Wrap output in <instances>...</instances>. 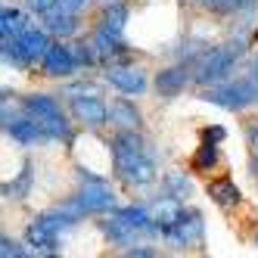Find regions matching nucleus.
<instances>
[{
	"label": "nucleus",
	"mask_w": 258,
	"mask_h": 258,
	"mask_svg": "<svg viewBox=\"0 0 258 258\" xmlns=\"http://www.w3.org/2000/svg\"><path fill=\"white\" fill-rule=\"evenodd\" d=\"M112 165H115V174L127 183H134V187L153 183L159 177L156 156L150 153L146 140L137 134V127H121L112 137Z\"/></svg>",
	"instance_id": "obj_1"
},
{
	"label": "nucleus",
	"mask_w": 258,
	"mask_h": 258,
	"mask_svg": "<svg viewBox=\"0 0 258 258\" xmlns=\"http://www.w3.org/2000/svg\"><path fill=\"white\" fill-rule=\"evenodd\" d=\"M47 47H50V31L44 25L41 28L25 25L19 34H13V38H7L0 44V59L16 66V69H31V66L41 62Z\"/></svg>",
	"instance_id": "obj_2"
},
{
	"label": "nucleus",
	"mask_w": 258,
	"mask_h": 258,
	"mask_svg": "<svg viewBox=\"0 0 258 258\" xmlns=\"http://www.w3.org/2000/svg\"><path fill=\"white\" fill-rule=\"evenodd\" d=\"M246 53V44L243 41H233V44H224V47H215L209 53H202L199 62H196V81L199 84H218V81H227L233 75V69L239 62V56Z\"/></svg>",
	"instance_id": "obj_3"
},
{
	"label": "nucleus",
	"mask_w": 258,
	"mask_h": 258,
	"mask_svg": "<svg viewBox=\"0 0 258 258\" xmlns=\"http://www.w3.org/2000/svg\"><path fill=\"white\" fill-rule=\"evenodd\" d=\"M202 100L212 103V106H221L227 112H239L252 103H258V84L249 78H227V81H218V84H209L202 90Z\"/></svg>",
	"instance_id": "obj_4"
},
{
	"label": "nucleus",
	"mask_w": 258,
	"mask_h": 258,
	"mask_svg": "<svg viewBox=\"0 0 258 258\" xmlns=\"http://www.w3.org/2000/svg\"><path fill=\"white\" fill-rule=\"evenodd\" d=\"M69 202L75 206V212L81 218L84 215H103L115 206V193H112V187H106L103 180H87Z\"/></svg>",
	"instance_id": "obj_5"
},
{
	"label": "nucleus",
	"mask_w": 258,
	"mask_h": 258,
	"mask_svg": "<svg viewBox=\"0 0 258 258\" xmlns=\"http://www.w3.org/2000/svg\"><path fill=\"white\" fill-rule=\"evenodd\" d=\"M202 233H206V221H202V215L196 212V209H183V215H180V221L165 233L162 239L168 246H174V249H187V246H193V243H199L202 239Z\"/></svg>",
	"instance_id": "obj_6"
},
{
	"label": "nucleus",
	"mask_w": 258,
	"mask_h": 258,
	"mask_svg": "<svg viewBox=\"0 0 258 258\" xmlns=\"http://www.w3.org/2000/svg\"><path fill=\"white\" fill-rule=\"evenodd\" d=\"M41 72L50 78H69L78 72V62H75V53H72V44H62V41H50L47 53L41 56Z\"/></svg>",
	"instance_id": "obj_7"
},
{
	"label": "nucleus",
	"mask_w": 258,
	"mask_h": 258,
	"mask_svg": "<svg viewBox=\"0 0 258 258\" xmlns=\"http://www.w3.org/2000/svg\"><path fill=\"white\" fill-rule=\"evenodd\" d=\"M106 81L124 97H140V94H146V87H150L146 72L140 66H109Z\"/></svg>",
	"instance_id": "obj_8"
},
{
	"label": "nucleus",
	"mask_w": 258,
	"mask_h": 258,
	"mask_svg": "<svg viewBox=\"0 0 258 258\" xmlns=\"http://www.w3.org/2000/svg\"><path fill=\"white\" fill-rule=\"evenodd\" d=\"M72 115H75L78 121H84L87 127H100L109 121V106L97 97V94H81L72 97Z\"/></svg>",
	"instance_id": "obj_9"
},
{
	"label": "nucleus",
	"mask_w": 258,
	"mask_h": 258,
	"mask_svg": "<svg viewBox=\"0 0 258 258\" xmlns=\"http://www.w3.org/2000/svg\"><path fill=\"white\" fill-rule=\"evenodd\" d=\"M180 215H183V202L180 199H174V196H168L165 193L162 199H156L153 206H150V218H153V227H156V233L159 236H165L177 221H180Z\"/></svg>",
	"instance_id": "obj_10"
},
{
	"label": "nucleus",
	"mask_w": 258,
	"mask_h": 258,
	"mask_svg": "<svg viewBox=\"0 0 258 258\" xmlns=\"http://www.w3.org/2000/svg\"><path fill=\"white\" fill-rule=\"evenodd\" d=\"M44 16V28L53 34V38H72V34L78 31V13H69V10H62L59 4H53L50 10H44L41 13Z\"/></svg>",
	"instance_id": "obj_11"
},
{
	"label": "nucleus",
	"mask_w": 258,
	"mask_h": 258,
	"mask_svg": "<svg viewBox=\"0 0 258 258\" xmlns=\"http://www.w3.org/2000/svg\"><path fill=\"white\" fill-rule=\"evenodd\" d=\"M7 134H10L16 143H22V146H34V143H44V140H47L41 121L31 118L28 112H25L22 118H7Z\"/></svg>",
	"instance_id": "obj_12"
},
{
	"label": "nucleus",
	"mask_w": 258,
	"mask_h": 258,
	"mask_svg": "<svg viewBox=\"0 0 258 258\" xmlns=\"http://www.w3.org/2000/svg\"><path fill=\"white\" fill-rule=\"evenodd\" d=\"M25 243L31 246L34 255H56L59 252V233H53L47 224H41V221L34 218L25 230Z\"/></svg>",
	"instance_id": "obj_13"
},
{
	"label": "nucleus",
	"mask_w": 258,
	"mask_h": 258,
	"mask_svg": "<svg viewBox=\"0 0 258 258\" xmlns=\"http://www.w3.org/2000/svg\"><path fill=\"white\" fill-rule=\"evenodd\" d=\"M187 84H190V69L187 66H171V69H162L156 75V90L165 100H174L177 94H183Z\"/></svg>",
	"instance_id": "obj_14"
},
{
	"label": "nucleus",
	"mask_w": 258,
	"mask_h": 258,
	"mask_svg": "<svg viewBox=\"0 0 258 258\" xmlns=\"http://www.w3.org/2000/svg\"><path fill=\"white\" fill-rule=\"evenodd\" d=\"M94 53H97V59H106V62H112L118 59L121 53H127V44H124V34H112V31H106L103 25L97 28L94 34Z\"/></svg>",
	"instance_id": "obj_15"
},
{
	"label": "nucleus",
	"mask_w": 258,
	"mask_h": 258,
	"mask_svg": "<svg viewBox=\"0 0 258 258\" xmlns=\"http://www.w3.org/2000/svg\"><path fill=\"white\" fill-rule=\"evenodd\" d=\"M109 121H115L118 127H140L143 124V115H140V109L131 103V100H112V106H109Z\"/></svg>",
	"instance_id": "obj_16"
},
{
	"label": "nucleus",
	"mask_w": 258,
	"mask_h": 258,
	"mask_svg": "<svg viewBox=\"0 0 258 258\" xmlns=\"http://www.w3.org/2000/svg\"><path fill=\"white\" fill-rule=\"evenodd\" d=\"M22 109H25L31 118H38V121H41V118H47V115L62 112L59 103L53 100L50 94H31V97H25V100H22Z\"/></svg>",
	"instance_id": "obj_17"
},
{
	"label": "nucleus",
	"mask_w": 258,
	"mask_h": 258,
	"mask_svg": "<svg viewBox=\"0 0 258 258\" xmlns=\"http://www.w3.org/2000/svg\"><path fill=\"white\" fill-rule=\"evenodd\" d=\"M127 16H131V10H127L121 0H112V4H106L103 10V28L112 31V34H124V25H127Z\"/></svg>",
	"instance_id": "obj_18"
},
{
	"label": "nucleus",
	"mask_w": 258,
	"mask_h": 258,
	"mask_svg": "<svg viewBox=\"0 0 258 258\" xmlns=\"http://www.w3.org/2000/svg\"><path fill=\"white\" fill-rule=\"evenodd\" d=\"M165 193L180 199V202H187L193 196V180L183 171H168V174H165Z\"/></svg>",
	"instance_id": "obj_19"
},
{
	"label": "nucleus",
	"mask_w": 258,
	"mask_h": 258,
	"mask_svg": "<svg viewBox=\"0 0 258 258\" xmlns=\"http://www.w3.org/2000/svg\"><path fill=\"white\" fill-rule=\"evenodd\" d=\"M209 196L218 202V206H236V202H239V187H236V183L233 180H212L209 183Z\"/></svg>",
	"instance_id": "obj_20"
},
{
	"label": "nucleus",
	"mask_w": 258,
	"mask_h": 258,
	"mask_svg": "<svg viewBox=\"0 0 258 258\" xmlns=\"http://www.w3.org/2000/svg\"><path fill=\"white\" fill-rule=\"evenodd\" d=\"M41 127H44V134H47V140H72V124H69V118L62 115V112H56V115H47V118H41Z\"/></svg>",
	"instance_id": "obj_21"
},
{
	"label": "nucleus",
	"mask_w": 258,
	"mask_h": 258,
	"mask_svg": "<svg viewBox=\"0 0 258 258\" xmlns=\"http://www.w3.org/2000/svg\"><path fill=\"white\" fill-rule=\"evenodd\" d=\"M218 165V143H202L199 150H196V156H193V171H212Z\"/></svg>",
	"instance_id": "obj_22"
},
{
	"label": "nucleus",
	"mask_w": 258,
	"mask_h": 258,
	"mask_svg": "<svg viewBox=\"0 0 258 258\" xmlns=\"http://www.w3.org/2000/svg\"><path fill=\"white\" fill-rule=\"evenodd\" d=\"M31 249H25L22 243H16V239H10V236H0V258H22Z\"/></svg>",
	"instance_id": "obj_23"
},
{
	"label": "nucleus",
	"mask_w": 258,
	"mask_h": 258,
	"mask_svg": "<svg viewBox=\"0 0 258 258\" xmlns=\"http://www.w3.org/2000/svg\"><path fill=\"white\" fill-rule=\"evenodd\" d=\"M72 53H75V62L78 66H94L97 62V53H94V44H72Z\"/></svg>",
	"instance_id": "obj_24"
},
{
	"label": "nucleus",
	"mask_w": 258,
	"mask_h": 258,
	"mask_svg": "<svg viewBox=\"0 0 258 258\" xmlns=\"http://www.w3.org/2000/svg\"><path fill=\"white\" fill-rule=\"evenodd\" d=\"M255 4H258V0H218L212 10L215 13H239V10H249Z\"/></svg>",
	"instance_id": "obj_25"
},
{
	"label": "nucleus",
	"mask_w": 258,
	"mask_h": 258,
	"mask_svg": "<svg viewBox=\"0 0 258 258\" xmlns=\"http://www.w3.org/2000/svg\"><path fill=\"white\" fill-rule=\"evenodd\" d=\"M124 255H134V258H153V255H159V249H150V246H124Z\"/></svg>",
	"instance_id": "obj_26"
},
{
	"label": "nucleus",
	"mask_w": 258,
	"mask_h": 258,
	"mask_svg": "<svg viewBox=\"0 0 258 258\" xmlns=\"http://www.w3.org/2000/svg\"><path fill=\"white\" fill-rule=\"evenodd\" d=\"M56 0H25V10H31V13H44V10H50Z\"/></svg>",
	"instance_id": "obj_27"
},
{
	"label": "nucleus",
	"mask_w": 258,
	"mask_h": 258,
	"mask_svg": "<svg viewBox=\"0 0 258 258\" xmlns=\"http://www.w3.org/2000/svg\"><path fill=\"white\" fill-rule=\"evenodd\" d=\"M56 4H59L62 10H69V13H81V10L90 4V0H56Z\"/></svg>",
	"instance_id": "obj_28"
},
{
	"label": "nucleus",
	"mask_w": 258,
	"mask_h": 258,
	"mask_svg": "<svg viewBox=\"0 0 258 258\" xmlns=\"http://www.w3.org/2000/svg\"><path fill=\"white\" fill-rule=\"evenodd\" d=\"M206 140H209V143H221V140H224V127H209V131H206Z\"/></svg>",
	"instance_id": "obj_29"
},
{
	"label": "nucleus",
	"mask_w": 258,
	"mask_h": 258,
	"mask_svg": "<svg viewBox=\"0 0 258 258\" xmlns=\"http://www.w3.org/2000/svg\"><path fill=\"white\" fill-rule=\"evenodd\" d=\"M0 121H7V94L0 90Z\"/></svg>",
	"instance_id": "obj_30"
},
{
	"label": "nucleus",
	"mask_w": 258,
	"mask_h": 258,
	"mask_svg": "<svg viewBox=\"0 0 258 258\" xmlns=\"http://www.w3.org/2000/svg\"><path fill=\"white\" fill-rule=\"evenodd\" d=\"M252 81L258 84V59H255V66H252Z\"/></svg>",
	"instance_id": "obj_31"
},
{
	"label": "nucleus",
	"mask_w": 258,
	"mask_h": 258,
	"mask_svg": "<svg viewBox=\"0 0 258 258\" xmlns=\"http://www.w3.org/2000/svg\"><path fill=\"white\" fill-rule=\"evenodd\" d=\"M199 4H206V7H215V4H218V0H199Z\"/></svg>",
	"instance_id": "obj_32"
},
{
	"label": "nucleus",
	"mask_w": 258,
	"mask_h": 258,
	"mask_svg": "<svg viewBox=\"0 0 258 258\" xmlns=\"http://www.w3.org/2000/svg\"><path fill=\"white\" fill-rule=\"evenodd\" d=\"M252 168H255V174H258V156H255V162H252Z\"/></svg>",
	"instance_id": "obj_33"
}]
</instances>
